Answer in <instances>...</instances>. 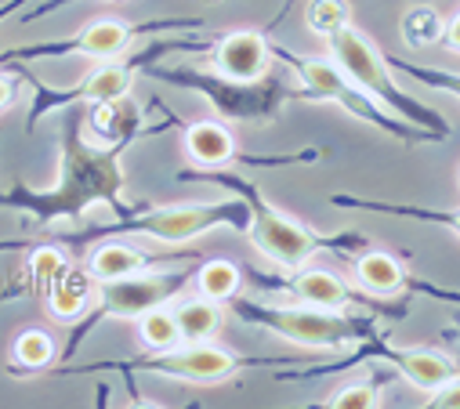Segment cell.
Here are the masks:
<instances>
[{
    "label": "cell",
    "instance_id": "obj_1",
    "mask_svg": "<svg viewBox=\"0 0 460 409\" xmlns=\"http://www.w3.org/2000/svg\"><path fill=\"white\" fill-rule=\"evenodd\" d=\"M258 319L305 348H341L352 337V326L341 316H333V309H315V304H305V309H265Z\"/></svg>",
    "mask_w": 460,
    "mask_h": 409
},
{
    "label": "cell",
    "instance_id": "obj_6",
    "mask_svg": "<svg viewBox=\"0 0 460 409\" xmlns=\"http://www.w3.org/2000/svg\"><path fill=\"white\" fill-rule=\"evenodd\" d=\"M174 290L171 279L164 275H124V279H109L102 286V309L117 319H138L142 312L156 309V304Z\"/></svg>",
    "mask_w": 460,
    "mask_h": 409
},
{
    "label": "cell",
    "instance_id": "obj_27",
    "mask_svg": "<svg viewBox=\"0 0 460 409\" xmlns=\"http://www.w3.org/2000/svg\"><path fill=\"white\" fill-rule=\"evenodd\" d=\"M435 80H438V87H446V91H453L460 98V76H435Z\"/></svg>",
    "mask_w": 460,
    "mask_h": 409
},
{
    "label": "cell",
    "instance_id": "obj_14",
    "mask_svg": "<svg viewBox=\"0 0 460 409\" xmlns=\"http://www.w3.org/2000/svg\"><path fill=\"white\" fill-rule=\"evenodd\" d=\"M131 40V26L124 19H98L80 33V51L91 58H109V55H120Z\"/></svg>",
    "mask_w": 460,
    "mask_h": 409
},
{
    "label": "cell",
    "instance_id": "obj_3",
    "mask_svg": "<svg viewBox=\"0 0 460 409\" xmlns=\"http://www.w3.org/2000/svg\"><path fill=\"white\" fill-rule=\"evenodd\" d=\"M236 355L225 352V348H214L207 341H196L189 348H167L164 359H156V370L171 373V377H181V380H192V384H217V380H228L236 373Z\"/></svg>",
    "mask_w": 460,
    "mask_h": 409
},
{
    "label": "cell",
    "instance_id": "obj_29",
    "mask_svg": "<svg viewBox=\"0 0 460 409\" xmlns=\"http://www.w3.org/2000/svg\"><path fill=\"white\" fill-rule=\"evenodd\" d=\"M449 225H453V232L460 236V214H453V218H449Z\"/></svg>",
    "mask_w": 460,
    "mask_h": 409
},
{
    "label": "cell",
    "instance_id": "obj_20",
    "mask_svg": "<svg viewBox=\"0 0 460 409\" xmlns=\"http://www.w3.org/2000/svg\"><path fill=\"white\" fill-rule=\"evenodd\" d=\"M55 359V341L44 334V330H26L19 334L15 341V362L26 366V370H40Z\"/></svg>",
    "mask_w": 460,
    "mask_h": 409
},
{
    "label": "cell",
    "instance_id": "obj_9",
    "mask_svg": "<svg viewBox=\"0 0 460 409\" xmlns=\"http://www.w3.org/2000/svg\"><path fill=\"white\" fill-rule=\"evenodd\" d=\"M185 149H189V156H192L196 163H203V167H221V163H228V160L236 156V138L228 135L221 124L203 120V124H192V127H189Z\"/></svg>",
    "mask_w": 460,
    "mask_h": 409
},
{
    "label": "cell",
    "instance_id": "obj_2",
    "mask_svg": "<svg viewBox=\"0 0 460 409\" xmlns=\"http://www.w3.org/2000/svg\"><path fill=\"white\" fill-rule=\"evenodd\" d=\"M251 239L261 254H269L276 265H287V268L305 265L315 250V236L301 222H294L287 214H276V211H258Z\"/></svg>",
    "mask_w": 460,
    "mask_h": 409
},
{
    "label": "cell",
    "instance_id": "obj_21",
    "mask_svg": "<svg viewBox=\"0 0 460 409\" xmlns=\"http://www.w3.org/2000/svg\"><path fill=\"white\" fill-rule=\"evenodd\" d=\"M442 33H446V26H442V19H438L431 8H413V12L402 19V37H406L410 44H417V48L435 44Z\"/></svg>",
    "mask_w": 460,
    "mask_h": 409
},
{
    "label": "cell",
    "instance_id": "obj_13",
    "mask_svg": "<svg viewBox=\"0 0 460 409\" xmlns=\"http://www.w3.org/2000/svg\"><path fill=\"white\" fill-rule=\"evenodd\" d=\"M399 370L417 391H428V395L453 377V362L442 352H406L399 355Z\"/></svg>",
    "mask_w": 460,
    "mask_h": 409
},
{
    "label": "cell",
    "instance_id": "obj_26",
    "mask_svg": "<svg viewBox=\"0 0 460 409\" xmlns=\"http://www.w3.org/2000/svg\"><path fill=\"white\" fill-rule=\"evenodd\" d=\"M446 40H449V44L460 51V12H456L449 22H446Z\"/></svg>",
    "mask_w": 460,
    "mask_h": 409
},
{
    "label": "cell",
    "instance_id": "obj_16",
    "mask_svg": "<svg viewBox=\"0 0 460 409\" xmlns=\"http://www.w3.org/2000/svg\"><path fill=\"white\" fill-rule=\"evenodd\" d=\"M196 290L199 297H210V300H228V297H236L240 290V268L233 261H207L199 272H196Z\"/></svg>",
    "mask_w": 460,
    "mask_h": 409
},
{
    "label": "cell",
    "instance_id": "obj_28",
    "mask_svg": "<svg viewBox=\"0 0 460 409\" xmlns=\"http://www.w3.org/2000/svg\"><path fill=\"white\" fill-rule=\"evenodd\" d=\"M8 101H12V83H8L4 76H0V109H4Z\"/></svg>",
    "mask_w": 460,
    "mask_h": 409
},
{
    "label": "cell",
    "instance_id": "obj_19",
    "mask_svg": "<svg viewBox=\"0 0 460 409\" xmlns=\"http://www.w3.org/2000/svg\"><path fill=\"white\" fill-rule=\"evenodd\" d=\"M349 4L344 0H312V4L305 8V22H308V30L315 33V37H333V33H341L344 26H349Z\"/></svg>",
    "mask_w": 460,
    "mask_h": 409
},
{
    "label": "cell",
    "instance_id": "obj_24",
    "mask_svg": "<svg viewBox=\"0 0 460 409\" xmlns=\"http://www.w3.org/2000/svg\"><path fill=\"white\" fill-rule=\"evenodd\" d=\"M305 80H308L319 94H341V91H344V80H341L330 65H323V62H308V65H305Z\"/></svg>",
    "mask_w": 460,
    "mask_h": 409
},
{
    "label": "cell",
    "instance_id": "obj_10",
    "mask_svg": "<svg viewBox=\"0 0 460 409\" xmlns=\"http://www.w3.org/2000/svg\"><path fill=\"white\" fill-rule=\"evenodd\" d=\"M174 323H178L181 341H189V344L210 341L221 330V309L210 297H192V300H181L174 309Z\"/></svg>",
    "mask_w": 460,
    "mask_h": 409
},
{
    "label": "cell",
    "instance_id": "obj_23",
    "mask_svg": "<svg viewBox=\"0 0 460 409\" xmlns=\"http://www.w3.org/2000/svg\"><path fill=\"white\" fill-rule=\"evenodd\" d=\"M377 402H381V395L370 384H349V387H341L326 398L330 409H374Z\"/></svg>",
    "mask_w": 460,
    "mask_h": 409
},
{
    "label": "cell",
    "instance_id": "obj_12",
    "mask_svg": "<svg viewBox=\"0 0 460 409\" xmlns=\"http://www.w3.org/2000/svg\"><path fill=\"white\" fill-rule=\"evenodd\" d=\"M356 279H359L370 293L392 297V293L402 290V265H399L392 254H385V250H370V254H363V257L356 261Z\"/></svg>",
    "mask_w": 460,
    "mask_h": 409
},
{
    "label": "cell",
    "instance_id": "obj_4",
    "mask_svg": "<svg viewBox=\"0 0 460 409\" xmlns=\"http://www.w3.org/2000/svg\"><path fill=\"white\" fill-rule=\"evenodd\" d=\"M330 55L337 58V65L349 73L356 83H363L367 91L374 94H392V80L385 73V62H381V51L352 26H344L341 33L330 37Z\"/></svg>",
    "mask_w": 460,
    "mask_h": 409
},
{
    "label": "cell",
    "instance_id": "obj_11",
    "mask_svg": "<svg viewBox=\"0 0 460 409\" xmlns=\"http://www.w3.org/2000/svg\"><path fill=\"white\" fill-rule=\"evenodd\" d=\"M294 293L305 300V304H315V309H341L344 300H349V286H344V279L330 268H308L297 275L294 283Z\"/></svg>",
    "mask_w": 460,
    "mask_h": 409
},
{
    "label": "cell",
    "instance_id": "obj_7",
    "mask_svg": "<svg viewBox=\"0 0 460 409\" xmlns=\"http://www.w3.org/2000/svg\"><path fill=\"white\" fill-rule=\"evenodd\" d=\"M214 62H217L221 76L240 80V83H251V80L265 76V69H269V62H272V51H269V44H265L258 33L240 30V33H228V37L217 44Z\"/></svg>",
    "mask_w": 460,
    "mask_h": 409
},
{
    "label": "cell",
    "instance_id": "obj_5",
    "mask_svg": "<svg viewBox=\"0 0 460 409\" xmlns=\"http://www.w3.org/2000/svg\"><path fill=\"white\" fill-rule=\"evenodd\" d=\"M228 214H233V207H221V203H207V207H167V211L142 218L138 232H146L160 243H189V239L210 232Z\"/></svg>",
    "mask_w": 460,
    "mask_h": 409
},
{
    "label": "cell",
    "instance_id": "obj_22",
    "mask_svg": "<svg viewBox=\"0 0 460 409\" xmlns=\"http://www.w3.org/2000/svg\"><path fill=\"white\" fill-rule=\"evenodd\" d=\"M66 268H69V265H66V254H62V250H55V247H40V250L30 257V275H33L37 293L48 297V290L55 286V279H58Z\"/></svg>",
    "mask_w": 460,
    "mask_h": 409
},
{
    "label": "cell",
    "instance_id": "obj_17",
    "mask_svg": "<svg viewBox=\"0 0 460 409\" xmlns=\"http://www.w3.org/2000/svg\"><path fill=\"white\" fill-rule=\"evenodd\" d=\"M138 337L146 348L153 352H167V348H178L181 344V334H178V323H174V312L167 309H149L138 316Z\"/></svg>",
    "mask_w": 460,
    "mask_h": 409
},
{
    "label": "cell",
    "instance_id": "obj_25",
    "mask_svg": "<svg viewBox=\"0 0 460 409\" xmlns=\"http://www.w3.org/2000/svg\"><path fill=\"white\" fill-rule=\"evenodd\" d=\"M431 405L438 409H460V377H449L442 387L431 391Z\"/></svg>",
    "mask_w": 460,
    "mask_h": 409
},
{
    "label": "cell",
    "instance_id": "obj_8",
    "mask_svg": "<svg viewBox=\"0 0 460 409\" xmlns=\"http://www.w3.org/2000/svg\"><path fill=\"white\" fill-rule=\"evenodd\" d=\"M91 286H94V275L84 272V268H66L55 286L48 290V309H51V319L58 323H73L84 316L87 300H91Z\"/></svg>",
    "mask_w": 460,
    "mask_h": 409
},
{
    "label": "cell",
    "instance_id": "obj_18",
    "mask_svg": "<svg viewBox=\"0 0 460 409\" xmlns=\"http://www.w3.org/2000/svg\"><path fill=\"white\" fill-rule=\"evenodd\" d=\"M128 91H131V73L120 69V65H105L84 83V98L102 101V106H109V101H124Z\"/></svg>",
    "mask_w": 460,
    "mask_h": 409
},
{
    "label": "cell",
    "instance_id": "obj_15",
    "mask_svg": "<svg viewBox=\"0 0 460 409\" xmlns=\"http://www.w3.org/2000/svg\"><path fill=\"white\" fill-rule=\"evenodd\" d=\"M138 268H142V254L135 247H124V243H102L87 261V272L94 275V283L124 279V275H131Z\"/></svg>",
    "mask_w": 460,
    "mask_h": 409
}]
</instances>
